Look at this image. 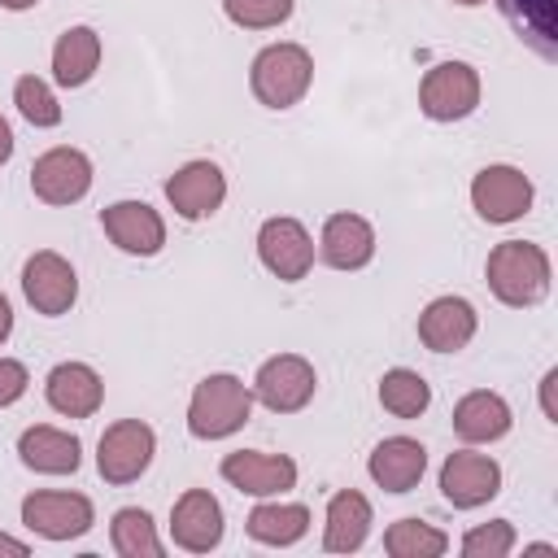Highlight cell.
<instances>
[{
  "mask_svg": "<svg viewBox=\"0 0 558 558\" xmlns=\"http://www.w3.org/2000/svg\"><path fill=\"white\" fill-rule=\"evenodd\" d=\"M257 257L275 279L296 283L314 266V240L296 218H266L257 231Z\"/></svg>",
  "mask_w": 558,
  "mask_h": 558,
  "instance_id": "cell-12",
  "label": "cell"
},
{
  "mask_svg": "<svg viewBox=\"0 0 558 558\" xmlns=\"http://www.w3.org/2000/svg\"><path fill=\"white\" fill-rule=\"evenodd\" d=\"M475 305L462 296H436L423 314H418V340L432 353H458L471 344L475 336Z\"/></svg>",
  "mask_w": 558,
  "mask_h": 558,
  "instance_id": "cell-18",
  "label": "cell"
},
{
  "mask_svg": "<svg viewBox=\"0 0 558 558\" xmlns=\"http://www.w3.org/2000/svg\"><path fill=\"white\" fill-rule=\"evenodd\" d=\"M13 157V131H9V122L0 118V166Z\"/></svg>",
  "mask_w": 558,
  "mask_h": 558,
  "instance_id": "cell-35",
  "label": "cell"
},
{
  "mask_svg": "<svg viewBox=\"0 0 558 558\" xmlns=\"http://www.w3.org/2000/svg\"><path fill=\"white\" fill-rule=\"evenodd\" d=\"M384 549L392 558H440L449 549V536L440 527H432L427 519H397L384 532Z\"/></svg>",
  "mask_w": 558,
  "mask_h": 558,
  "instance_id": "cell-29",
  "label": "cell"
},
{
  "mask_svg": "<svg viewBox=\"0 0 558 558\" xmlns=\"http://www.w3.org/2000/svg\"><path fill=\"white\" fill-rule=\"evenodd\" d=\"M318 253L336 270H362L375 257V227L362 214H331L323 222Z\"/></svg>",
  "mask_w": 558,
  "mask_h": 558,
  "instance_id": "cell-20",
  "label": "cell"
},
{
  "mask_svg": "<svg viewBox=\"0 0 558 558\" xmlns=\"http://www.w3.org/2000/svg\"><path fill=\"white\" fill-rule=\"evenodd\" d=\"M31 192L44 201V205H74L92 192V161L87 153L70 148V144H57L48 153L35 157L31 166Z\"/></svg>",
  "mask_w": 558,
  "mask_h": 558,
  "instance_id": "cell-8",
  "label": "cell"
},
{
  "mask_svg": "<svg viewBox=\"0 0 558 558\" xmlns=\"http://www.w3.org/2000/svg\"><path fill=\"white\" fill-rule=\"evenodd\" d=\"M248 414H253V388H244V379L205 375L187 405V432L196 440H222V436L240 432L248 423Z\"/></svg>",
  "mask_w": 558,
  "mask_h": 558,
  "instance_id": "cell-2",
  "label": "cell"
},
{
  "mask_svg": "<svg viewBox=\"0 0 558 558\" xmlns=\"http://www.w3.org/2000/svg\"><path fill=\"white\" fill-rule=\"evenodd\" d=\"M13 105L17 113L31 122V126H57L61 122V105L52 96V87L39 78V74H22L13 83Z\"/></svg>",
  "mask_w": 558,
  "mask_h": 558,
  "instance_id": "cell-30",
  "label": "cell"
},
{
  "mask_svg": "<svg viewBox=\"0 0 558 558\" xmlns=\"http://www.w3.org/2000/svg\"><path fill=\"white\" fill-rule=\"evenodd\" d=\"M170 536L187 554H209L222 541V506L209 488H187L170 510Z\"/></svg>",
  "mask_w": 558,
  "mask_h": 558,
  "instance_id": "cell-16",
  "label": "cell"
},
{
  "mask_svg": "<svg viewBox=\"0 0 558 558\" xmlns=\"http://www.w3.org/2000/svg\"><path fill=\"white\" fill-rule=\"evenodd\" d=\"M26 384H31L26 366H22L17 357H0V410L13 405V401L26 392Z\"/></svg>",
  "mask_w": 558,
  "mask_h": 558,
  "instance_id": "cell-33",
  "label": "cell"
},
{
  "mask_svg": "<svg viewBox=\"0 0 558 558\" xmlns=\"http://www.w3.org/2000/svg\"><path fill=\"white\" fill-rule=\"evenodd\" d=\"M244 527L262 545H296L310 532V510L301 501H270V506H257L244 519Z\"/></svg>",
  "mask_w": 558,
  "mask_h": 558,
  "instance_id": "cell-26",
  "label": "cell"
},
{
  "mask_svg": "<svg viewBox=\"0 0 558 558\" xmlns=\"http://www.w3.org/2000/svg\"><path fill=\"white\" fill-rule=\"evenodd\" d=\"M484 279L501 305L527 310L541 305L549 292V257L532 240H501L484 262Z\"/></svg>",
  "mask_w": 558,
  "mask_h": 558,
  "instance_id": "cell-1",
  "label": "cell"
},
{
  "mask_svg": "<svg viewBox=\"0 0 558 558\" xmlns=\"http://www.w3.org/2000/svg\"><path fill=\"white\" fill-rule=\"evenodd\" d=\"M157 453V436L140 418H118L96 445V471L105 484H135Z\"/></svg>",
  "mask_w": 558,
  "mask_h": 558,
  "instance_id": "cell-4",
  "label": "cell"
},
{
  "mask_svg": "<svg viewBox=\"0 0 558 558\" xmlns=\"http://www.w3.org/2000/svg\"><path fill=\"white\" fill-rule=\"evenodd\" d=\"M366 471L384 493H410L427 471V449L414 436H388L371 449Z\"/></svg>",
  "mask_w": 558,
  "mask_h": 558,
  "instance_id": "cell-19",
  "label": "cell"
},
{
  "mask_svg": "<svg viewBox=\"0 0 558 558\" xmlns=\"http://www.w3.org/2000/svg\"><path fill=\"white\" fill-rule=\"evenodd\" d=\"M44 397L65 418H92L105 401V384L87 362H61L44 379Z\"/></svg>",
  "mask_w": 558,
  "mask_h": 558,
  "instance_id": "cell-17",
  "label": "cell"
},
{
  "mask_svg": "<svg viewBox=\"0 0 558 558\" xmlns=\"http://www.w3.org/2000/svg\"><path fill=\"white\" fill-rule=\"evenodd\" d=\"M100 227H105V235H109L122 253H131V257H153V253H161V244H166V222H161V214H157L153 205H144V201H113V205H105V209H100Z\"/></svg>",
  "mask_w": 558,
  "mask_h": 558,
  "instance_id": "cell-14",
  "label": "cell"
},
{
  "mask_svg": "<svg viewBox=\"0 0 558 558\" xmlns=\"http://www.w3.org/2000/svg\"><path fill=\"white\" fill-rule=\"evenodd\" d=\"M22 292H26V301L35 305V314L57 318V314H65V310L78 301V275H74V266H70L61 253L39 248V253H31L26 266H22Z\"/></svg>",
  "mask_w": 558,
  "mask_h": 558,
  "instance_id": "cell-10",
  "label": "cell"
},
{
  "mask_svg": "<svg viewBox=\"0 0 558 558\" xmlns=\"http://www.w3.org/2000/svg\"><path fill=\"white\" fill-rule=\"evenodd\" d=\"M222 480L248 497H275L296 484V462L288 453H262V449H235L222 458Z\"/></svg>",
  "mask_w": 558,
  "mask_h": 558,
  "instance_id": "cell-13",
  "label": "cell"
},
{
  "mask_svg": "<svg viewBox=\"0 0 558 558\" xmlns=\"http://www.w3.org/2000/svg\"><path fill=\"white\" fill-rule=\"evenodd\" d=\"M471 205L484 222H519L532 209V179L514 166H484L471 183Z\"/></svg>",
  "mask_w": 558,
  "mask_h": 558,
  "instance_id": "cell-9",
  "label": "cell"
},
{
  "mask_svg": "<svg viewBox=\"0 0 558 558\" xmlns=\"http://www.w3.org/2000/svg\"><path fill=\"white\" fill-rule=\"evenodd\" d=\"M501 13L506 22L519 31V39L541 52L545 61L558 57V13H554V0H501Z\"/></svg>",
  "mask_w": 558,
  "mask_h": 558,
  "instance_id": "cell-25",
  "label": "cell"
},
{
  "mask_svg": "<svg viewBox=\"0 0 558 558\" xmlns=\"http://www.w3.org/2000/svg\"><path fill=\"white\" fill-rule=\"evenodd\" d=\"M314 388H318V375H314V366L301 353H275L253 375V397L270 414H296V410H305L310 397H314Z\"/></svg>",
  "mask_w": 558,
  "mask_h": 558,
  "instance_id": "cell-6",
  "label": "cell"
},
{
  "mask_svg": "<svg viewBox=\"0 0 558 558\" xmlns=\"http://www.w3.org/2000/svg\"><path fill=\"white\" fill-rule=\"evenodd\" d=\"M296 0H222V13L244 31H270L292 17Z\"/></svg>",
  "mask_w": 558,
  "mask_h": 558,
  "instance_id": "cell-31",
  "label": "cell"
},
{
  "mask_svg": "<svg viewBox=\"0 0 558 558\" xmlns=\"http://www.w3.org/2000/svg\"><path fill=\"white\" fill-rule=\"evenodd\" d=\"M9 331H13V305H9L4 292H0V344L9 340Z\"/></svg>",
  "mask_w": 558,
  "mask_h": 558,
  "instance_id": "cell-34",
  "label": "cell"
},
{
  "mask_svg": "<svg viewBox=\"0 0 558 558\" xmlns=\"http://www.w3.org/2000/svg\"><path fill=\"white\" fill-rule=\"evenodd\" d=\"M379 405L397 418H418L432 405V384L410 366H392L379 379Z\"/></svg>",
  "mask_w": 558,
  "mask_h": 558,
  "instance_id": "cell-27",
  "label": "cell"
},
{
  "mask_svg": "<svg viewBox=\"0 0 558 558\" xmlns=\"http://www.w3.org/2000/svg\"><path fill=\"white\" fill-rule=\"evenodd\" d=\"M222 196H227V174L214 161H187L166 179V201L187 222L209 218L222 205Z\"/></svg>",
  "mask_w": 558,
  "mask_h": 558,
  "instance_id": "cell-15",
  "label": "cell"
},
{
  "mask_svg": "<svg viewBox=\"0 0 558 558\" xmlns=\"http://www.w3.org/2000/svg\"><path fill=\"white\" fill-rule=\"evenodd\" d=\"M480 105V74L466 61H440L418 83V109L432 122H458Z\"/></svg>",
  "mask_w": 558,
  "mask_h": 558,
  "instance_id": "cell-5",
  "label": "cell"
},
{
  "mask_svg": "<svg viewBox=\"0 0 558 558\" xmlns=\"http://www.w3.org/2000/svg\"><path fill=\"white\" fill-rule=\"evenodd\" d=\"M4 9H13V13H22V9H31V4H39V0H0Z\"/></svg>",
  "mask_w": 558,
  "mask_h": 558,
  "instance_id": "cell-37",
  "label": "cell"
},
{
  "mask_svg": "<svg viewBox=\"0 0 558 558\" xmlns=\"http://www.w3.org/2000/svg\"><path fill=\"white\" fill-rule=\"evenodd\" d=\"M100 65V35L92 26H70L61 31L52 48V78L61 87H83Z\"/></svg>",
  "mask_w": 558,
  "mask_h": 558,
  "instance_id": "cell-24",
  "label": "cell"
},
{
  "mask_svg": "<svg viewBox=\"0 0 558 558\" xmlns=\"http://www.w3.org/2000/svg\"><path fill=\"white\" fill-rule=\"evenodd\" d=\"M0 554H13V558H22V554H26V541H13V536H4V532H0Z\"/></svg>",
  "mask_w": 558,
  "mask_h": 558,
  "instance_id": "cell-36",
  "label": "cell"
},
{
  "mask_svg": "<svg viewBox=\"0 0 558 558\" xmlns=\"http://www.w3.org/2000/svg\"><path fill=\"white\" fill-rule=\"evenodd\" d=\"M248 83L266 109H292L314 83V57L301 44H270L253 57Z\"/></svg>",
  "mask_w": 558,
  "mask_h": 558,
  "instance_id": "cell-3",
  "label": "cell"
},
{
  "mask_svg": "<svg viewBox=\"0 0 558 558\" xmlns=\"http://www.w3.org/2000/svg\"><path fill=\"white\" fill-rule=\"evenodd\" d=\"M453 4H466L471 9V4H484V0H453Z\"/></svg>",
  "mask_w": 558,
  "mask_h": 558,
  "instance_id": "cell-38",
  "label": "cell"
},
{
  "mask_svg": "<svg viewBox=\"0 0 558 558\" xmlns=\"http://www.w3.org/2000/svg\"><path fill=\"white\" fill-rule=\"evenodd\" d=\"M514 549V527L510 519H493V523H475L462 536V554L466 558H506Z\"/></svg>",
  "mask_w": 558,
  "mask_h": 558,
  "instance_id": "cell-32",
  "label": "cell"
},
{
  "mask_svg": "<svg viewBox=\"0 0 558 558\" xmlns=\"http://www.w3.org/2000/svg\"><path fill=\"white\" fill-rule=\"evenodd\" d=\"M22 523L44 541H74L96 523V510L83 493L39 488V493L22 497Z\"/></svg>",
  "mask_w": 558,
  "mask_h": 558,
  "instance_id": "cell-7",
  "label": "cell"
},
{
  "mask_svg": "<svg viewBox=\"0 0 558 558\" xmlns=\"http://www.w3.org/2000/svg\"><path fill=\"white\" fill-rule=\"evenodd\" d=\"M371 501L357 488H340L327 501V527H323V549L327 554H353L362 549L366 532H371Z\"/></svg>",
  "mask_w": 558,
  "mask_h": 558,
  "instance_id": "cell-23",
  "label": "cell"
},
{
  "mask_svg": "<svg viewBox=\"0 0 558 558\" xmlns=\"http://www.w3.org/2000/svg\"><path fill=\"white\" fill-rule=\"evenodd\" d=\"M510 423H514L510 405L488 388H475L453 405V432L466 445H493L510 432Z\"/></svg>",
  "mask_w": 558,
  "mask_h": 558,
  "instance_id": "cell-22",
  "label": "cell"
},
{
  "mask_svg": "<svg viewBox=\"0 0 558 558\" xmlns=\"http://www.w3.org/2000/svg\"><path fill=\"white\" fill-rule=\"evenodd\" d=\"M17 458L39 475H74L83 462V445L74 432L39 423V427H26L17 436Z\"/></svg>",
  "mask_w": 558,
  "mask_h": 558,
  "instance_id": "cell-21",
  "label": "cell"
},
{
  "mask_svg": "<svg viewBox=\"0 0 558 558\" xmlns=\"http://www.w3.org/2000/svg\"><path fill=\"white\" fill-rule=\"evenodd\" d=\"M497 493H501V466L488 453L458 449V453L445 458V466H440V497L453 510H475V506L493 501Z\"/></svg>",
  "mask_w": 558,
  "mask_h": 558,
  "instance_id": "cell-11",
  "label": "cell"
},
{
  "mask_svg": "<svg viewBox=\"0 0 558 558\" xmlns=\"http://www.w3.org/2000/svg\"><path fill=\"white\" fill-rule=\"evenodd\" d=\"M109 536H113V549L122 558H157L161 554V541H157V527H153V514L140 510V506H122L109 523Z\"/></svg>",
  "mask_w": 558,
  "mask_h": 558,
  "instance_id": "cell-28",
  "label": "cell"
}]
</instances>
